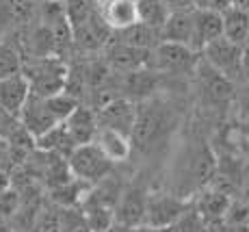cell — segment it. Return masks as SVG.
Segmentation results:
<instances>
[{"mask_svg": "<svg viewBox=\"0 0 249 232\" xmlns=\"http://www.w3.org/2000/svg\"><path fill=\"white\" fill-rule=\"evenodd\" d=\"M93 111L95 119H98V128H111L130 137L132 126H135L137 102H132L128 98H113Z\"/></svg>", "mask_w": 249, "mask_h": 232, "instance_id": "8fae6325", "label": "cell"}, {"mask_svg": "<svg viewBox=\"0 0 249 232\" xmlns=\"http://www.w3.org/2000/svg\"><path fill=\"white\" fill-rule=\"evenodd\" d=\"M171 230L174 232H204V219L197 213V209L193 206V202H191L189 209L180 215V219L171 226Z\"/></svg>", "mask_w": 249, "mask_h": 232, "instance_id": "f546056e", "label": "cell"}, {"mask_svg": "<svg viewBox=\"0 0 249 232\" xmlns=\"http://www.w3.org/2000/svg\"><path fill=\"white\" fill-rule=\"evenodd\" d=\"M20 206H22V195L13 185L7 191L0 193V217L2 219H13V215L20 211Z\"/></svg>", "mask_w": 249, "mask_h": 232, "instance_id": "4dcf8cb0", "label": "cell"}, {"mask_svg": "<svg viewBox=\"0 0 249 232\" xmlns=\"http://www.w3.org/2000/svg\"><path fill=\"white\" fill-rule=\"evenodd\" d=\"M199 57H202V52L193 50L184 43L160 41L152 50V70L176 80H191L195 67L199 63Z\"/></svg>", "mask_w": 249, "mask_h": 232, "instance_id": "5b68a950", "label": "cell"}, {"mask_svg": "<svg viewBox=\"0 0 249 232\" xmlns=\"http://www.w3.org/2000/svg\"><path fill=\"white\" fill-rule=\"evenodd\" d=\"M221 24L226 39L245 46L249 39V11H243L238 7H228L221 13Z\"/></svg>", "mask_w": 249, "mask_h": 232, "instance_id": "cb8c5ba5", "label": "cell"}, {"mask_svg": "<svg viewBox=\"0 0 249 232\" xmlns=\"http://www.w3.org/2000/svg\"><path fill=\"white\" fill-rule=\"evenodd\" d=\"M61 232H91L80 206L61 209Z\"/></svg>", "mask_w": 249, "mask_h": 232, "instance_id": "f1b7e54d", "label": "cell"}, {"mask_svg": "<svg viewBox=\"0 0 249 232\" xmlns=\"http://www.w3.org/2000/svg\"><path fill=\"white\" fill-rule=\"evenodd\" d=\"M223 35L221 13L208 11V9H193V37H191V48L202 52L210 41Z\"/></svg>", "mask_w": 249, "mask_h": 232, "instance_id": "5bb4252c", "label": "cell"}, {"mask_svg": "<svg viewBox=\"0 0 249 232\" xmlns=\"http://www.w3.org/2000/svg\"><path fill=\"white\" fill-rule=\"evenodd\" d=\"M191 206V197H180L169 189H150L145 202L143 224L150 226H174L180 215Z\"/></svg>", "mask_w": 249, "mask_h": 232, "instance_id": "52a82bcc", "label": "cell"}, {"mask_svg": "<svg viewBox=\"0 0 249 232\" xmlns=\"http://www.w3.org/2000/svg\"><path fill=\"white\" fill-rule=\"evenodd\" d=\"M147 193H150V185L141 178L124 182V189L119 193L117 204H115V221L126 226V228L143 224Z\"/></svg>", "mask_w": 249, "mask_h": 232, "instance_id": "9c48e42d", "label": "cell"}, {"mask_svg": "<svg viewBox=\"0 0 249 232\" xmlns=\"http://www.w3.org/2000/svg\"><path fill=\"white\" fill-rule=\"evenodd\" d=\"M191 89H193L197 109L206 117L217 119L223 126L230 113V106H232L234 94H236V85L230 83L226 76H221L214 67H210L199 57V63L191 76Z\"/></svg>", "mask_w": 249, "mask_h": 232, "instance_id": "3957f363", "label": "cell"}, {"mask_svg": "<svg viewBox=\"0 0 249 232\" xmlns=\"http://www.w3.org/2000/svg\"><path fill=\"white\" fill-rule=\"evenodd\" d=\"M22 72V52L16 41L0 39V78L20 74Z\"/></svg>", "mask_w": 249, "mask_h": 232, "instance_id": "4316f807", "label": "cell"}, {"mask_svg": "<svg viewBox=\"0 0 249 232\" xmlns=\"http://www.w3.org/2000/svg\"><path fill=\"white\" fill-rule=\"evenodd\" d=\"M100 55L108 63V67L113 72H117V74L152 67V50L128 46V43H122L117 39H108V43L104 46V50Z\"/></svg>", "mask_w": 249, "mask_h": 232, "instance_id": "30bf717a", "label": "cell"}, {"mask_svg": "<svg viewBox=\"0 0 249 232\" xmlns=\"http://www.w3.org/2000/svg\"><path fill=\"white\" fill-rule=\"evenodd\" d=\"M9 187H11V172H7V169H0V193L7 191Z\"/></svg>", "mask_w": 249, "mask_h": 232, "instance_id": "ab89813d", "label": "cell"}, {"mask_svg": "<svg viewBox=\"0 0 249 232\" xmlns=\"http://www.w3.org/2000/svg\"><path fill=\"white\" fill-rule=\"evenodd\" d=\"M234 146H236L238 156L249 165V137H236V135H234Z\"/></svg>", "mask_w": 249, "mask_h": 232, "instance_id": "8d00e7d4", "label": "cell"}, {"mask_svg": "<svg viewBox=\"0 0 249 232\" xmlns=\"http://www.w3.org/2000/svg\"><path fill=\"white\" fill-rule=\"evenodd\" d=\"M46 104H48V109H50V113L54 115L56 122H65V117H68L80 102L76 98H71L70 94H65V91H59V94H54V96H48Z\"/></svg>", "mask_w": 249, "mask_h": 232, "instance_id": "83f0119b", "label": "cell"}, {"mask_svg": "<svg viewBox=\"0 0 249 232\" xmlns=\"http://www.w3.org/2000/svg\"><path fill=\"white\" fill-rule=\"evenodd\" d=\"M65 128H68L71 141L76 146L91 143L98 133V119H95V111L89 104H78L74 111L65 117Z\"/></svg>", "mask_w": 249, "mask_h": 232, "instance_id": "9a60e30c", "label": "cell"}, {"mask_svg": "<svg viewBox=\"0 0 249 232\" xmlns=\"http://www.w3.org/2000/svg\"><path fill=\"white\" fill-rule=\"evenodd\" d=\"M18 126H20V119H18L13 113H9L4 106H0V137L7 139Z\"/></svg>", "mask_w": 249, "mask_h": 232, "instance_id": "d6a6232c", "label": "cell"}, {"mask_svg": "<svg viewBox=\"0 0 249 232\" xmlns=\"http://www.w3.org/2000/svg\"><path fill=\"white\" fill-rule=\"evenodd\" d=\"M191 37H193V11H171L160 28V39L184 43L191 48Z\"/></svg>", "mask_w": 249, "mask_h": 232, "instance_id": "ffe728a7", "label": "cell"}, {"mask_svg": "<svg viewBox=\"0 0 249 232\" xmlns=\"http://www.w3.org/2000/svg\"><path fill=\"white\" fill-rule=\"evenodd\" d=\"M247 43H249V39H247Z\"/></svg>", "mask_w": 249, "mask_h": 232, "instance_id": "bcb514c9", "label": "cell"}, {"mask_svg": "<svg viewBox=\"0 0 249 232\" xmlns=\"http://www.w3.org/2000/svg\"><path fill=\"white\" fill-rule=\"evenodd\" d=\"M130 232H174L169 226H150V224H139L132 226Z\"/></svg>", "mask_w": 249, "mask_h": 232, "instance_id": "f35d334b", "label": "cell"}, {"mask_svg": "<svg viewBox=\"0 0 249 232\" xmlns=\"http://www.w3.org/2000/svg\"><path fill=\"white\" fill-rule=\"evenodd\" d=\"M228 117V126L236 137H249V85H236Z\"/></svg>", "mask_w": 249, "mask_h": 232, "instance_id": "7402d4cb", "label": "cell"}, {"mask_svg": "<svg viewBox=\"0 0 249 232\" xmlns=\"http://www.w3.org/2000/svg\"><path fill=\"white\" fill-rule=\"evenodd\" d=\"M241 57H243V46L226 39V37H217L210 41L202 50V59L210 67L226 76L230 83L241 85L243 83V72H241Z\"/></svg>", "mask_w": 249, "mask_h": 232, "instance_id": "ba28073f", "label": "cell"}, {"mask_svg": "<svg viewBox=\"0 0 249 232\" xmlns=\"http://www.w3.org/2000/svg\"><path fill=\"white\" fill-rule=\"evenodd\" d=\"M93 143L107 154L108 158L115 163V165H124L132 158V143H130V137L126 135L117 133V130H111V128H98L95 133V139Z\"/></svg>", "mask_w": 249, "mask_h": 232, "instance_id": "2e32d148", "label": "cell"}, {"mask_svg": "<svg viewBox=\"0 0 249 232\" xmlns=\"http://www.w3.org/2000/svg\"><path fill=\"white\" fill-rule=\"evenodd\" d=\"M232 197L228 195V193L214 189V187H204L202 191H197L193 197H191V202H193V206L197 209V213L202 215L204 224L206 221H214V219H221L223 213H226L228 204Z\"/></svg>", "mask_w": 249, "mask_h": 232, "instance_id": "ac0fdd59", "label": "cell"}, {"mask_svg": "<svg viewBox=\"0 0 249 232\" xmlns=\"http://www.w3.org/2000/svg\"><path fill=\"white\" fill-rule=\"evenodd\" d=\"M89 189H91L89 182L78 180V178L71 176L68 182H63V185L48 189L46 200L52 202V204H56V206H61V209H74V206L83 204V200L87 197Z\"/></svg>", "mask_w": 249, "mask_h": 232, "instance_id": "d6986e66", "label": "cell"}, {"mask_svg": "<svg viewBox=\"0 0 249 232\" xmlns=\"http://www.w3.org/2000/svg\"><path fill=\"white\" fill-rule=\"evenodd\" d=\"M28 96H31V87H28V80L24 78L22 72L7 76V78H0V106H4L16 117L20 115Z\"/></svg>", "mask_w": 249, "mask_h": 232, "instance_id": "e0dca14e", "label": "cell"}, {"mask_svg": "<svg viewBox=\"0 0 249 232\" xmlns=\"http://www.w3.org/2000/svg\"><path fill=\"white\" fill-rule=\"evenodd\" d=\"M22 74L28 80L33 96L48 98L65 89L68 61L63 57H24Z\"/></svg>", "mask_w": 249, "mask_h": 232, "instance_id": "277c9868", "label": "cell"}, {"mask_svg": "<svg viewBox=\"0 0 249 232\" xmlns=\"http://www.w3.org/2000/svg\"><path fill=\"white\" fill-rule=\"evenodd\" d=\"M33 2H41V0H33Z\"/></svg>", "mask_w": 249, "mask_h": 232, "instance_id": "f6af8a7d", "label": "cell"}, {"mask_svg": "<svg viewBox=\"0 0 249 232\" xmlns=\"http://www.w3.org/2000/svg\"><path fill=\"white\" fill-rule=\"evenodd\" d=\"M0 169H7V172L13 169L11 154H9V143H7V139H2V137H0Z\"/></svg>", "mask_w": 249, "mask_h": 232, "instance_id": "d590c367", "label": "cell"}, {"mask_svg": "<svg viewBox=\"0 0 249 232\" xmlns=\"http://www.w3.org/2000/svg\"><path fill=\"white\" fill-rule=\"evenodd\" d=\"M165 7L171 11H193L195 9V0H162Z\"/></svg>", "mask_w": 249, "mask_h": 232, "instance_id": "e575fe53", "label": "cell"}, {"mask_svg": "<svg viewBox=\"0 0 249 232\" xmlns=\"http://www.w3.org/2000/svg\"><path fill=\"white\" fill-rule=\"evenodd\" d=\"M91 7L113 33L139 22L137 0H91Z\"/></svg>", "mask_w": 249, "mask_h": 232, "instance_id": "7c38bea8", "label": "cell"}, {"mask_svg": "<svg viewBox=\"0 0 249 232\" xmlns=\"http://www.w3.org/2000/svg\"><path fill=\"white\" fill-rule=\"evenodd\" d=\"M102 232H130V228H126V226H122V224L115 221V224H111L107 230H102Z\"/></svg>", "mask_w": 249, "mask_h": 232, "instance_id": "b9f144b4", "label": "cell"}, {"mask_svg": "<svg viewBox=\"0 0 249 232\" xmlns=\"http://www.w3.org/2000/svg\"><path fill=\"white\" fill-rule=\"evenodd\" d=\"M80 211H83L91 232H102V230H107L111 224H115V209H111V206H104V204H98V202L85 200L83 204H80Z\"/></svg>", "mask_w": 249, "mask_h": 232, "instance_id": "d4e9b609", "label": "cell"}, {"mask_svg": "<svg viewBox=\"0 0 249 232\" xmlns=\"http://www.w3.org/2000/svg\"><path fill=\"white\" fill-rule=\"evenodd\" d=\"M214 169H217V156L213 143H208L202 133L191 130L171 158L167 189L180 197H193L197 191L208 187Z\"/></svg>", "mask_w": 249, "mask_h": 232, "instance_id": "7a4b0ae2", "label": "cell"}, {"mask_svg": "<svg viewBox=\"0 0 249 232\" xmlns=\"http://www.w3.org/2000/svg\"><path fill=\"white\" fill-rule=\"evenodd\" d=\"M35 148L37 150H46V152H56L61 156L68 158L70 152L76 148V143L71 141L68 128L63 122L54 124L52 128H48L46 133H41L39 137H35Z\"/></svg>", "mask_w": 249, "mask_h": 232, "instance_id": "603a6c76", "label": "cell"}, {"mask_svg": "<svg viewBox=\"0 0 249 232\" xmlns=\"http://www.w3.org/2000/svg\"><path fill=\"white\" fill-rule=\"evenodd\" d=\"M48 2H63V0H48Z\"/></svg>", "mask_w": 249, "mask_h": 232, "instance_id": "ee69618b", "label": "cell"}, {"mask_svg": "<svg viewBox=\"0 0 249 232\" xmlns=\"http://www.w3.org/2000/svg\"><path fill=\"white\" fill-rule=\"evenodd\" d=\"M18 119H20V124L33 135V137H39V135L46 133L48 128L59 124L54 119V115L50 113V109H48L46 98H39V96H33V94L26 98V102H24Z\"/></svg>", "mask_w": 249, "mask_h": 232, "instance_id": "4fadbf2b", "label": "cell"}, {"mask_svg": "<svg viewBox=\"0 0 249 232\" xmlns=\"http://www.w3.org/2000/svg\"><path fill=\"white\" fill-rule=\"evenodd\" d=\"M232 7H238L243 11H249V0H232Z\"/></svg>", "mask_w": 249, "mask_h": 232, "instance_id": "7bdbcfd3", "label": "cell"}, {"mask_svg": "<svg viewBox=\"0 0 249 232\" xmlns=\"http://www.w3.org/2000/svg\"><path fill=\"white\" fill-rule=\"evenodd\" d=\"M167 16H169V9L165 7L162 0H137V18L139 22L147 24V26L160 31L162 24H165Z\"/></svg>", "mask_w": 249, "mask_h": 232, "instance_id": "484cf974", "label": "cell"}, {"mask_svg": "<svg viewBox=\"0 0 249 232\" xmlns=\"http://www.w3.org/2000/svg\"><path fill=\"white\" fill-rule=\"evenodd\" d=\"M182 119L184 104L171 94H156L137 102L135 126L130 133L132 154L141 156H159L174 141Z\"/></svg>", "mask_w": 249, "mask_h": 232, "instance_id": "6da1fadb", "label": "cell"}, {"mask_svg": "<svg viewBox=\"0 0 249 232\" xmlns=\"http://www.w3.org/2000/svg\"><path fill=\"white\" fill-rule=\"evenodd\" d=\"M241 72H243V83H241V85H249V43H245V46H243Z\"/></svg>", "mask_w": 249, "mask_h": 232, "instance_id": "74e56055", "label": "cell"}, {"mask_svg": "<svg viewBox=\"0 0 249 232\" xmlns=\"http://www.w3.org/2000/svg\"><path fill=\"white\" fill-rule=\"evenodd\" d=\"M197 9H208V11L223 13L228 7H232V0H195Z\"/></svg>", "mask_w": 249, "mask_h": 232, "instance_id": "836d02e7", "label": "cell"}, {"mask_svg": "<svg viewBox=\"0 0 249 232\" xmlns=\"http://www.w3.org/2000/svg\"><path fill=\"white\" fill-rule=\"evenodd\" d=\"M223 219L230 224H249V204L243 197L234 195L230 200L226 213H223Z\"/></svg>", "mask_w": 249, "mask_h": 232, "instance_id": "1f68e13d", "label": "cell"}, {"mask_svg": "<svg viewBox=\"0 0 249 232\" xmlns=\"http://www.w3.org/2000/svg\"><path fill=\"white\" fill-rule=\"evenodd\" d=\"M68 165L71 176L89 182V185H95V182H100L102 178H107L108 174H113L117 169V165L93 141L76 146L71 150L68 156Z\"/></svg>", "mask_w": 249, "mask_h": 232, "instance_id": "8992f818", "label": "cell"}, {"mask_svg": "<svg viewBox=\"0 0 249 232\" xmlns=\"http://www.w3.org/2000/svg\"><path fill=\"white\" fill-rule=\"evenodd\" d=\"M111 39H117V41L135 46V48H143V50H154L162 41L160 31H156V28L147 26V24H143V22H135V24H130V26L122 28V31H115L111 35Z\"/></svg>", "mask_w": 249, "mask_h": 232, "instance_id": "44dd1931", "label": "cell"}, {"mask_svg": "<svg viewBox=\"0 0 249 232\" xmlns=\"http://www.w3.org/2000/svg\"><path fill=\"white\" fill-rule=\"evenodd\" d=\"M0 232H18V230L13 228V224L9 219H2V217H0Z\"/></svg>", "mask_w": 249, "mask_h": 232, "instance_id": "60d3db41", "label": "cell"}]
</instances>
